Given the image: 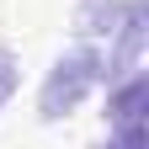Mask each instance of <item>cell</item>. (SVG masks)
Wrapping results in <instances>:
<instances>
[{"mask_svg": "<svg viewBox=\"0 0 149 149\" xmlns=\"http://www.w3.org/2000/svg\"><path fill=\"white\" fill-rule=\"evenodd\" d=\"M11 91H16V59H11V48H0V101Z\"/></svg>", "mask_w": 149, "mask_h": 149, "instance_id": "6da1fadb", "label": "cell"}]
</instances>
